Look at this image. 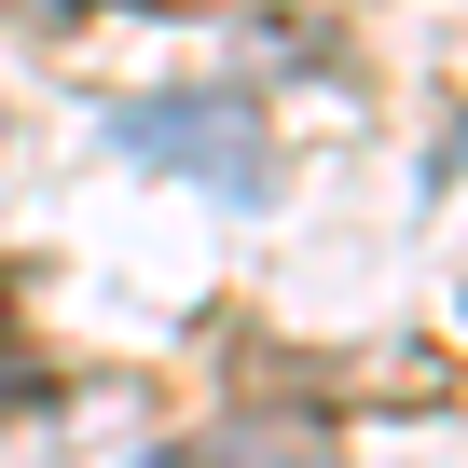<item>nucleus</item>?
<instances>
[{
	"mask_svg": "<svg viewBox=\"0 0 468 468\" xmlns=\"http://www.w3.org/2000/svg\"><path fill=\"white\" fill-rule=\"evenodd\" d=\"M207 124H220L207 97H165V111H124V152H165V165H207V179H262V152H234Z\"/></svg>",
	"mask_w": 468,
	"mask_h": 468,
	"instance_id": "f257e3e1",
	"label": "nucleus"
}]
</instances>
